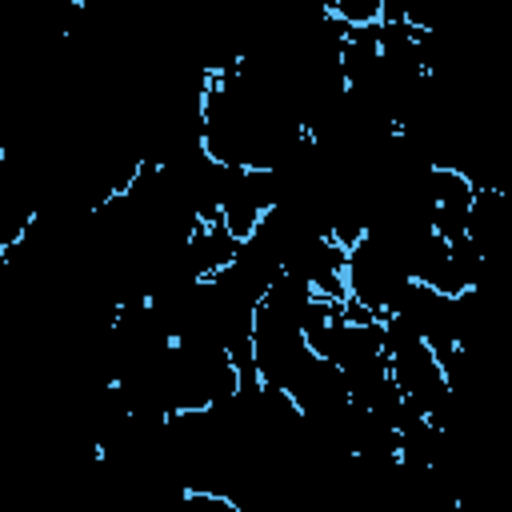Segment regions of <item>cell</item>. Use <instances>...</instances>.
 Returning a JSON list of instances; mask_svg holds the SVG:
<instances>
[{"instance_id": "1", "label": "cell", "mask_w": 512, "mask_h": 512, "mask_svg": "<svg viewBox=\"0 0 512 512\" xmlns=\"http://www.w3.org/2000/svg\"><path fill=\"white\" fill-rule=\"evenodd\" d=\"M408 280L412 276L404 268V256L388 240L360 232L344 248V300L352 308H360L368 316H384Z\"/></svg>"}, {"instance_id": "2", "label": "cell", "mask_w": 512, "mask_h": 512, "mask_svg": "<svg viewBox=\"0 0 512 512\" xmlns=\"http://www.w3.org/2000/svg\"><path fill=\"white\" fill-rule=\"evenodd\" d=\"M312 356L316 352L308 348L296 320H288L284 312H276L268 304H256V312H252V372L264 388L288 392Z\"/></svg>"}, {"instance_id": "3", "label": "cell", "mask_w": 512, "mask_h": 512, "mask_svg": "<svg viewBox=\"0 0 512 512\" xmlns=\"http://www.w3.org/2000/svg\"><path fill=\"white\" fill-rule=\"evenodd\" d=\"M276 204V172L272 168H236L228 172V184H224V196H220V224L244 240L260 216Z\"/></svg>"}, {"instance_id": "4", "label": "cell", "mask_w": 512, "mask_h": 512, "mask_svg": "<svg viewBox=\"0 0 512 512\" xmlns=\"http://www.w3.org/2000/svg\"><path fill=\"white\" fill-rule=\"evenodd\" d=\"M476 184L468 180L464 168L452 164H432L428 172V224L436 236L456 240L468 232V208H472Z\"/></svg>"}, {"instance_id": "5", "label": "cell", "mask_w": 512, "mask_h": 512, "mask_svg": "<svg viewBox=\"0 0 512 512\" xmlns=\"http://www.w3.org/2000/svg\"><path fill=\"white\" fill-rule=\"evenodd\" d=\"M328 16H336L344 28H364L384 16V0H324Z\"/></svg>"}]
</instances>
